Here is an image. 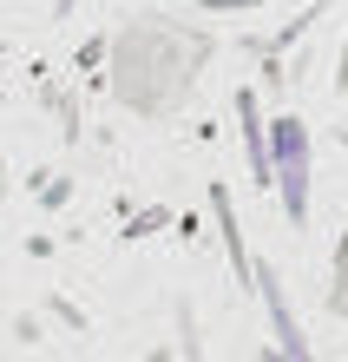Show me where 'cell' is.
<instances>
[{"label":"cell","instance_id":"obj_3","mask_svg":"<svg viewBox=\"0 0 348 362\" xmlns=\"http://www.w3.org/2000/svg\"><path fill=\"white\" fill-rule=\"evenodd\" d=\"M329 303L348 316V238H342V257H335V290H329Z\"/></svg>","mask_w":348,"mask_h":362},{"label":"cell","instance_id":"obj_1","mask_svg":"<svg viewBox=\"0 0 348 362\" xmlns=\"http://www.w3.org/2000/svg\"><path fill=\"white\" fill-rule=\"evenodd\" d=\"M270 145H276L282 204H289V218L302 224V218H309V132H302V119H276L270 125Z\"/></svg>","mask_w":348,"mask_h":362},{"label":"cell","instance_id":"obj_4","mask_svg":"<svg viewBox=\"0 0 348 362\" xmlns=\"http://www.w3.org/2000/svg\"><path fill=\"white\" fill-rule=\"evenodd\" d=\"M184 362H204V356H198V336H191V329H184Z\"/></svg>","mask_w":348,"mask_h":362},{"label":"cell","instance_id":"obj_2","mask_svg":"<svg viewBox=\"0 0 348 362\" xmlns=\"http://www.w3.org/2000/svg\"><path fill=\"white\" fill-rule=\"evenodd\" d=\"M236 112H244V139H250V158H256V185H276V165L263 158V125H256V99L236 93Z\"/></svg>","mask_w":348,"mask_h":362}]
</instances>
